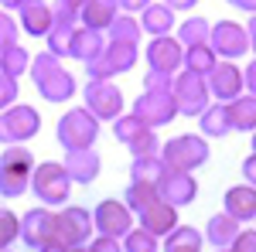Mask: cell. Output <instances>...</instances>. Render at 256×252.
<instances>
[{"instance_id": "cell-31", "label": "cell", "mask_w": 256, "mask_h": 252, "mask_svg": "<svg viewBox=\"0 0 256 252\" xmlns=\"http://www.w3.org/2000/svg\"><path fill=\"white\" fill-rule=\"evenodd\" d=\"M106 27H110V38L113 41H130V44H137L140 34H144V31H140V20L134 17V14H116Z\"/></svg>"}, {"instance_id": "cell-46", "label": "cell", "mask_w": 256, "mask_h": 252, "mask_svg": "<svg viewBox=\"0 0 256 252\" xmlns=\"http://www.w3.org/2000/svg\"><path fill=\"white\" fill-rule=\"evenodd\" d=\"M116 3L123 7V10H126V14H134V10H144L150 0H116Z\"/></svg>"}, {"instance_id": "cell-3", "label": "cell", "mask_w": 256, "mask_h": 252, "mask_svg": "<svg viewBox=\"0 0 256 252\" xmlns=\"http://www.w3.org/2000/svg\"><path fill=\"white\" fill-rule=\"evenodd\" d=\"M160 160H164V167H171V171H195V167H202L205 160H208V143L202 140V136H174V140H168V143H160Z\"/></svg>"}, {"instance_id": "cell-30", "label": "cell", "mask_w": 256, "mask_h": 252, "mask_svg": "<svg viewBox=\"0 0 256 252\" xmlns=\"http://www.w3.org/2000/svg\"><path fill=\"white\" fill-rule=\"evenodd\" d=\"M202 242H205V235L198 232V229H192V225H174L171 232H168V239H164V249H202Z\"/></svg>"}, {"instance_id": "cell-55", "label": "cell", "mask_w": 256, "mask_h": 252, "mask_svg": "<svg viewBox=\"0 0 256 252\" xmlns=\"http://www.w3.org/2000/svg\"><path fill=\"white\" fill-rule=\"evenodd\" d=\"M253 154H256V133H253Z\"/></svg>"}, {"instance_id": "cell-45", "label": "cell", "mask_w": 256, "mask_h": 252, "mask_svg": "<svg viewBox=\"0 0 256 252\" xmlns=\"http://www.w3.org/2000/svg\"><path fill=\"white\" fill-rule=\"evenodd\" d=\"M242 85H246V89H250V92L256 96V61L250 65V68H246V72H242Z\"/></svg>"}, {"instance_id": "cell-26", "label": "cell", "mask_w": 256, "mask_h": 252, "mask_svg": "<svg viewBox=\"0 0 256 252\" xmlns=\"http://www.w3.org/2000/svg\"><path fill=\"white\" fill-rule=\"evenodd\" d=\"M113 17H116V0H86L79 7V20L96 31H102Z\"/></svg>"}, {"instance_id": "cell-19", "label": "cell", "mask_w": 256, "mask_h": 252, "mask_svg": "<svg viewBox=\"0 0 256 252\" xmlns=\"http://www.w3.org/2000/svg\"><path fill=\"white\" fill-rule=\"evenodd\" d=\"M65 174L72 177V184H89V181H96L99 171H102V160L92 147H86V150H68L65 154Z\"/></svg>"}, {"instance_id": "cell-41", "label": "cell", "mask_w": 256, "mask_h": 252, "mask_svg": "<svg viewBox=\"0 0 256 252\" xmlns=\"http://www.w3.org/2000/svg\"><path fill=\"white\" fill-rule=\"evenodd\" d=\"M229 252H256V229H239V235L232 239V246H229Z\"/></svg>"}, {"instance_id": "cell-56", "label": "cell", "mask_w": 256, "mask_h": 252, "mask_svg": "<svg viewBox=\"0 0 256 252\" xmlns=\"http://www.w3.org/2000/svg\"><path fill=\"white\" fill-rule=\"evenodd\" d=\"M216 252H229V249H216Z\"/></svg>"}, {"instance_id": "cell-54", "label": "cell", "mask_w": 256, "mask_h": 252, "mask_svg": "<svg viewBox=\"0 0 256 252\" xmlns=\"http://www.w3.org/2000/svg\"><path fill=\"white\" fill-rule=\"evenodd\" d=\"M0 252H14V249H10V246H0Z\"/></svg>"}, {"instance_id": "cell-21", "label": "cell", "mask_w": 256, "mask_h": 252, "mask_svg": "<svg viewBox=\"0 0 256 252\" xmlns=\"http://www.w3.org/2000/svg\"><path fill=\"white\" fill-rule=\"evenodd\" d=\"M222 205H226V215H232L236 222H253L256 218V188L253 184H236V188L226 191Z\"/></svg>"}, {"instance_id": "cell-6", "label": "cell", "mask_w": 256, "mask_h": 252, "mask_svg": "<svg viewBox=\"0 0 256 252\" xmlns=\"http://www.w3.org/2000/svg\"><path fill=\"white\" fill-rule=\"evenodd\" d=\"M99 136V119L82 106V109H72L58 119V143L65 150H86L92 147Z\"/></svg>"}, {"instance_id": "cell-28", "label": "cell", "mask_w": 256, "mask_h": 252, "mask_svg": "<svg viewBox=\"0 0 256 252\" xmlns=\"http://www.w3.org/2000/svg\"><path fill=\"white\" fill-rule=\"evenodd\" d=\"M164 171H168V167H164L160 157H134V164H130V181H137V184H154V188H158Z\"/></svg>"}, {"instance_id": "cell-13", "label": "cell", "mask_w": 256, "mask_h": 252, "mask_svg": "<svg viewBox=\"0 0 256 252\" xmlns=\"http://www.w3.org/2000/svg\"><path fill=\"white\" fill-rule=\"evenodd\" d=\"M208 44H212V51H216L218 58H229V61L250 51L246 27H239V24H232V20H218L216 27L208 31Z\"/></svg>"}, {"instance_id": "cell-11", "label": "cell", "mask_w": 256, "mask_h": 252, "mask_svg": "<svg viewBox=\"0 0 256 252\" xmlns=\"http://www.w3.org/2000/svg\"><path fill=\"white\" fill-rule=\"evenodd\" d=\"M92 229H99V235H110V239H123L134 229V212L116 198H106L92 212Z\"/></svg>"}, {"instance_id": "cell-47", "label": "cell", "mask_w": 256, "mask_h": 252, "mask_svg": "<svg viewBox=\"0 0 256 252\" xmlns=\"http://www.w3.org/2000/svg\"><path fill=\"white\" fill-rule=\"evenodd\" d=\"M246 38H250V48H253V55H256V10H253V17H250V24H246Z\"/></svg>"}, {"instance_id": "cell-34", "label": "cell", "mask_w": 256, "mask_h": 252, "mask_svg": "<svg viewBox=\"0 0 256 252\" xmlns=\"http://www.w3.org/2000/svg\"><path fill=\"white\" fill-rule=\"evenodd\" d=\"M144 130H150V126H147L140 116H134V113H130V116H123V113H120V116L113 119V133H116L120 143H134Z\"/></svg>"}, {"instance_id": "cell-17", "label": "cell", "mask_w": 256, "mask_h": 252, "mask_svg": "<svg viewBox=\"0 0 256 252\" xmlns=\"http://www.w3.org/2000/svg\"><path fill=\"white\" fill-rule=\"evenodd\" d=\"M205 85H208V92L216 99H222V102H229V99H236L246 85H242V72H239L232 61H216L212 65V72L205 75Z\"/></svg>"}, {"instance_id": "cell-9", "label": "cell", "mask_w": 256, "mask_h": 252, "mask_svg": "<svg viewBox=\"0 0 256 252\" xmlns=\"http://www.w3.org/2000/svg\"><path fill=\"white\" fill-rule=\"evenodd\" d=\"M41 130V116L31 106H7L0 109V143H24Z\"/></svg>"}, {"instance_id": "cell-27", "label": "cell", "mask_w": 256, "mask_h": 252, "mask_svg": "<svg viewBox=\"0 0 256 252\" xmlns=\"http://www.w3.org/2000/svg\"><path fill=\"white\" fill-rule=\"evenodd\" d=\"M198 119H202V133L205 136H226L232 133V123H229V113H226V102H208L202 113H198Z\"/></svg>"}, {"instance_id": "cell-37", "label": "cell", "mask_w": 256, "mask_h": 252, "mask_svg": "<svg viewBox=\"0 0 256 252\" xmlns=\"http://www.w3.org/2000/svg\"><path fill=\"white\" fill-rule=\"evenodd\" d=\"M126 147H130L134 157H158L160 154V143H158V133H154V130H144V133H140L134 143H126Z\"/></svg>"}, {"instance_id": "cell-1", "label": "cell", "mask_w": 256, "mask_h": 252, "mask_svg": "<svg viewBox=\"0 0 256 252\" xmlns=\"http://www.w3.org/2000/svg\"><path fill=\"white\" fill-rule=\"evenodd\" d=\"M28 68H31V78H34L38 92L48 99V102H68V99L76 96V75L65 72L62 61L55 58L52 51L34 55V61H28Z\"/></svg>"}, {"instance_id": "cell-53", "label": "cell", "mask_w": 256, "mask_h": 252, "mask_svg": "<svg viewBox=\"0 0 256 252\" xmlns=\"http://www.w3.org/2000/svg\"><path fill=\"white\" fill-rule=\"evenodd\" d=\"M171 252H202V249H171Z\"/></svg>"}, {"instance_id": "cell-50", "label": "cell", "mask_w": 256, "mask_h": 252, "mask_svg": "<svg viewBox=\"0 0 256 252\" xmlns=\"http://www.w3.org/2000/svg\"><path fill=\"white\" fill-rule=\"evenodd\" d=\"M0 3H4V10H18L24 0H0Z\"/></svg>"}, {"instance_id": "cell-42", "label": "cell", "mask_w": 256, "mask_h": 252, "mask_svg": "<svg viewBox=\"0 0 256 252\" xmlns=\"http://www.w3.org/2000/svg\"><path fill=\"white\" fill-rule=\"evenodd\" d=\"M171 82L174 75H164V72H150L144 78V89H158V92H171Z\"/></svg>"}, {"instance_id": "cell-22", "label": "cell", "mask_w": 256, "mask_h": 252, "mask_svg": "<svg viewBox=\"0 0 256 252\" xmlns=\"http://www.w3.org/2000/svg\"><path fill=\"white\" fill-rule=\"evenodd\" d=\"M102 31H96V27H76L72 31V41H68V55L72 58H79V61H89V58H96L99 51H102Z\"/></svg>"}, {"instance_id": "cell-44", "label": "cell", "mask_w": 256, "mask_h": 252, "mask_svg": "<svg viewBox=\"0 0 256 252\" xmlns=\"http://www.w3.org/2000/svg\"><path fill=\"white\" fill-rule=\"evenodd\" d=\"M242 177H246V184L256 188V154H250L246 160H242Z\"/></svg>"}, {"instance_id": "cell-20", "label": "cell", "mask_w": 256, "mask_h": 252, "mask_svg": "<svg viewBox=\"0 0 256 252\" xmlns=\"http://www.w3.org/2000/svg\"><path fill=\"white\" fill-rule=\"evenodd\" d=\"M20 14V31H28L31 38H44L52 27V7L44 0H24L18 7Z\"/></svg>"}, {"instance_id": "cell-33", "label": "cell", "mask_w": 256, "mask_h": 252, "mask_svg": "<svg viewBox=\"0 0 256 252\" xmlns=\"http://www.w3.org/2000/svg\"><path fill=\"white\" fill-rule=\"evenodd\" d=\"M208 31H212V24L205 17H188L181 20V31H178V41L188 48V44H208Z\"/></svg>"}, {"instance_id": "cell-7", "label": "cell", "mask_w": 256, "mask_h": 252, "mask_svg": "<svg viewBox=\"0 0 256 252\" xmlns=\"http://www.w3.org/2000/svg\"><path fill=\"white\" fill-rule=\"evenodd\" d=\"M134 65H137V44H130V41H110V44H102L96 58L86 61L92 78H113L120 72H130Z\"/></svg>"}, {"instance_id": "cell-12", "label": "cell", "mask_w": 256, "mask_h": 252, "mask_svg": "<svg viewBox=\"0 0 256 252\" xmlns=\"http://www.w3.org/2000/svg\"><path fill=\"white\" fill-rule=\"evenodd\" d=\"M134 116H140L150 130L154 126H168L178 116V106L171 92H158V89H144L140 99L134 102Z\"/></svg>"}, {"instance_id": "cell-16", "label": "cell", "mask_w": 256, "mask_h": 252, "mask_svg": "<svg viewBox=\"0 0 256 252\" xmlns=\"http://www.w3.org/2000/svg\"><path fill=\"white\" fill-rule=\"evenodd\" d=\"M198 194V184L195 177L188 174V171H164V177H160L158 184V198L160 201H168L171 208H184V205H192Z\"/></svg>"}, {"instance_id": "cell-8", "label": "cell", "mask_w": 256, "mask_h": 252, "mask_svg": "<svg viewBox=\"0 0 256 252\" xmlns=\"http://www.w3.org/2000/svg\"><path fill=\"white\" fill-rule=\"evenodd\" d=\"M82 99H86V109L96 119H116L123 113V92L110 78H89L82 89Z\"/></svg>"}, {"instance_id": "cell-29", "label": "cell", "mask_w": 256, "mask_h": 252, "mask_svg": "<svg viewBox=\"0 0 256 252\" xmlns=\"http://www.w3.org/2000/svg\"><path fill=\"white\" fill-rule=\"evenodd\" d=\"M216 61H218V55L212 51V44H188V48H184V58H181V65H184L188 72L208 75Z\"/></svg>"}, {"instance_id": "cell-10", "label": "cell", "mask_w": 256, "mask_h": 252, "mask_svg": "<svg viewBox=\"0 0 256 252\" xmlns=\"http://www.w3.org/2000/svg\"><path fill=\"white\" fill-rule=\"evenodd\" d=\"M89 235H92V218L86 208L72 205L65 212H55V246L72 249V246H82Z\"/></svg>"}, {"instance_id": "cell-18", "label": "cell", "mask_w": 256, "mask_h": 252, "mask_svg": "<svg viewBox=\"0 0 256 252\" xmlns=\"http://www.w3.org/2000/svg\"><path fill=\"white\" fill-rule=\"evenodd\" d=\"M137 215H140V225H144L147 232H154L158 239L168 235L178 225V208H171V205L160 201V198H150L144 208H137Z\"/></svg>"}, {"instance_id": "cell-32", "label": "cell", "mask_w": 256, "mask_h": 252, "mask_svg": "<svg viewBox=\"0 0 256 252\" xmlns=\"http://www.w3.org/2000/svg\"><path fill=\"white\" fill-rule=\"evenodd\" d=\"M28 61H31V55H28L20 44H10V48L0 51V72L10 75V78H18V75L28 72Z\"/></svg>"}, {"instance_id": "cell-23", "label": "cell", "mask_w": 256, "mask_h": 252, "mask_svg": "<svg viewBox=\"0 0 256 252\" xmlns=\"http://www.w3.org/2000/svg\"><path fill=\"white\" fill-rule=\"evenodd\" d=\"M226 113H229V123H232V130H242V133H253L256 130V96H242L239 92L236 99H229L226 102Z\"/></svg>"}, {"instance_id": "cell-51", "label": "cell", "mask_w": 256, "mask_h": 252, "mask_svg": "<svg viewBox=\"0 0 256 252\" xmlns=\"http://www.w3.org/2000/svg\"><path fill=\"white\" fill-rule=\"evenodd\" d=\"M62 3H68V7H76V10H79V7L86 3V0H62Z\"/></svg>"}, {"instance_id": "cell-35", "label": "cell", "mask_w": 256, "mask_h": 252, "mask_svg": "<svg viewBox=\"0 0 256 252\" xmlns=\"http://www.w3.org/2000/svg\"><path fill=\"white\" fill-rule=\"evenodd\" d=\"M123 252H158V235L147 232L144 225L130 229V232L123 235Z\"/></svg>"}, {"instance_id": "cell-39", "label": "cell", "mask_w": 256, "mask_h": 252, "mask_svg": "<svg viewBox=\"0 0 256 252\" xmlns=\"http://www.w3.org/2000/svg\"><path fill=\"white\" fill-rule=\"evenodd\" d=\"M18 31H20V24L7 10H0V51L10 48V44H18Z\"/></svg>"}, {"instance_id": "cell-43", "label": "cell", "mask_w": 256, "mask_h": 252, "mask_svg": "<svg viewBox=\"0 0 256 252\" xmlns=\"http://www.w3.org/2000/svg\"><path fill=\"white\" fill-rule=\"evenodd\" d=\"M89 252H123V246H120L116 239H110V235H102V239H96V242L89 246Z\"/></svg>"}, {"instance_id": "cell-36", "label": "cell", "mask_w": 256, "mask_h": 252, "mask_svg": "<svg viewBox=\"0 0 256 252\" xmlns=\"http://www.w3.org/2000/svg\"><path fill=\"white\" fill-rule=\"evenodd\" d=\"M150 198H158V188H154V184H137V181H134V184L126 188V198H123V205H126L130 212H137V208H144Z\"/></svg>"}, {"instance_id": "cell-14", "label": "cell", "mask_w": 256, "mask_h": 252, "mask_svg": "<svg viewBox=\"0 0 256 252\" xmlns=\"http://www.w3.org/2000/svg\"><path fill=\"white\" fill-rule=\"evenodd\" d=\"M20 239H24L31 249H41V246L55 242V212H52L48 205L31 208V212L20 218Z\"/></svg>"}, {"instance_id": "cell-24", "label": "cell", "mask_w": 256, "mask_h": 252, "mask_svg": "<svg viewBox=\"0 0 256 252\" xmlns=\"http://www.w3.org/2000/svg\"><path fill=\"white\" fill-rule=\"evenodd\" d=\"M202 235H205V242H212L216 249H229V246H232V239L239 235V222L232 218V215H226V212L212 215Z\"/></svg>"}, {"instance_id": "cell-4", "label": "cell", "mask_w": 256, "mask_h": 252, "mask_svg": "<svg viewBox=\"0 0 256 252\" xmlns=\"http://www.w3.org/2000/svg\"><path fill=\"white\" fill-rule=\"evenodd\" d=\"M28 188L34 191V198H38L41 205L55 208V205H65V201H68L72 177L65 174L62 164H38V167L31 171V184H28Z\"/></svg>"}, {"instance_id": "cell-15", "label": "cell", "mask_w": 256, "mask_h": 252, "mask_svg": "<svg viewBox=\"0 0 256 252\" xmlns=\"http://www.w3.org/2000/svg\"><path fill=\"white\" fill-rule=\"evenodd\" d=\"M181 58H184V44L171 34H158V38L147 44V65L150 72H164V75H174L181 68Z\"/></svg>"}, {"instance_id": "cell-2", "label": "cell", "mask_w": 256, "mask_h": 252, "mask_svg": "<svg viewBox=\"0 0 256 252\" xmlns=\"http://www.w3.org/2000/svg\"><path fill=\"white\" fill-rule=\"evenodd\" d=\"M31 171H34V157L28 154L20 143H10V147L0 154V194H4V198H20V194H28Z\"/></svg>"}, {"instance_id": "cell-5", "label": "cell", "mask_w": 256, "mask_h": 252, "mask_svg": "<svg viewBox=\"0 0 256 252\" xmlns=\"http://www.w3.org/2000/svg\"><path fill=\"white\" fill-rule=\"evenodd\" d=\"M171 96H174L178 116H198V113L212 102V92H208V85H205V75L188 72V68H184L181 75H174Z\"/></svg>"}, {"instance_id": "cell-52", "label": "cell", "mask_w": 256, "mask_h": 252, "mask_svg": "<svg viewBox=\"0 0 256 252\" xmlns=\"http://www.w3.org/2000/svg\"><path fill=\"white\" fill-rule=\"evenodd\" d=\"M65 252H89L86 246H72V249H65Z\"/></svg>"}, {"instance_id": "cell-25", "label": "cell", "mask_w": 256, "mask_h": 252, "mask_svg": "<svg viewBox=\"0 0 256 252\" xmlns=\"http://www.w3.org/2000/svg\"><path fill=\"white\" fill-rule=\"evenodd\" d=\"M171 24H174V10L168 3H147L144 7V17H140V31L147 34H171Z\"/></svg>"}, {"instance_id": "cell-48", "label": "cell", "mask_w": 256, "mask_h": 252, "mask_svg": "<svg viewBox=\"0 0 256 252\" xmlns=\"http://www.w3.org/2000/svg\"><path fill=\"white\" fill-rule=\"evenodd\" d=\"M164 3H168L171 10H192V7H195L198 0H164Z\"/></svg>"}, {"instance_id": "cell-40", "label": "cell", "mask_w": 256, "mask_h": 252, "mask_svg": "<svg viewBox=\"0 0 256 252\" xmlns=\"http://www.w3.org/2000/svg\"><path fill=\"white\" fill-rule=\"evenodd\" d=\"M10 102H18V78L0 72V109H7Z\"/></svg>"}, {"instance_id": "cell-49", "label": "cell", "mask_w": 256, "mask_h": 252, "mask_svg": "<svg viewBox=\"0 0 256 252\" xmlns=\"http://www.w3.org/2000/svg\"><path fill=\"white\" fill-rule=\"evenodd\" d=\"M226 3H232V7H239V10H250V14L256 10V0H226Z\"/></svg>"}, {"instance_id": "cell-38", "label": "cell", "mask_w": 256, "mask_h": 252, "mask_svg": "<svg viewBox=\"0 0 256 252\" xmlns=\"http://www.w3.org/2000/svg\"><path fill=\"white\" fill-rule=\"evenodd\" d=\"M14 239H20V218L7 208H0V246H10Z\"/></svg>"}]
</instances>
